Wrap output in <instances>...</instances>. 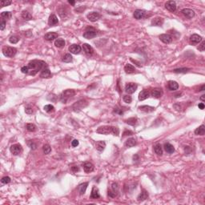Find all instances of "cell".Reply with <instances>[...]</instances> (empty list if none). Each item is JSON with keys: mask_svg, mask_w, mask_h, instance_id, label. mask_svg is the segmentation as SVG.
<instances>
[{"mask_svg": "<svg viewBox=\"0 0 205 205\" xmlns=\"http://www.w3.org/2000/svg\"><path fill=\"white\" fill-rule=\"evenodd\" d=\"M87 105V102L84 100H82L76 102L75 104L73 105V109L75 111H79L83 109V108H85Z\"/></svg>", "mask_w": 205, "mask_h": 205, "instance_id": "5b68a950", "label": "cell"}, {"mask_svg": "<svg viewBox=\"0 0 205 205\" xmlns=\"http://www.w3.org/2000/svg\"><path fill=\"white\" fill-rule=\"evenodd\" d=\"M17 52V49L11 47H4L3 48V54L6 57H13Z\"/></svg>", "mask_w": 205, "mask_h": 205, "instance_id": "3957f363", "label": "cell"}, {"mask_svg": "<svg viewBox=\"0 0 205 205\" xmlns=\"http://www.w3.org/2000/svg\"><path fill=\"white\" fill-rule=\"evenodd\" d=\"M147 197H148V193H147V192L146 190L143 189L142 191V192L139 195L137 200H138V201H143V200H147Z\"/></svg>", "mask_w": 205, "mask_h": 205, "instance_id": "4316f807", "label": "cell"}, {"mask_svg": "<svg viewBox=\"0 0 205 205\" xmlns=\"http://www.w3.org/2000/svg\"><path fill=\"white\" fill-rule=\"evenodd\" d=\"M40 77L41 78H45V79H48L51 77V73L48 68H45L43 69L40 73Z\"/></svg>", "mask_w": 205, "mask_h": 205, "instance_id": "7402d4cb", "label": "cell"}, {"mask_svg": "<svg viewBox=\"0 0 205 205\" xmlns=\"http://www.w3.org/2000/svg\"><path fill=\"white\" fill-rule=\"evenodd\" d=\"M100 197V193H99V190L96 187H93L92 190V193H91V199H99Z\"/></svg>", "mask_w": 205, "mask_h": 205, "instance_id": "603a6c76", "label": "cell"}, {"mask_svg": "<svg viewBox=\"0 0 205 205\" xmlns=\"http://www.w3.org/2000/svg\"><path fill=\"white\" fill-rule=\"evenodd\" d=\"M12 3L11 1H2L1 2V6H9Z\"/></svg>", "mask_w": 205, "mask_h": 205, "instance_id": "f907efd6", "label": "cell"}, {"mask_svg": "<svg viewBox=\"0 0 205 205\" xmlns=\"http://www.w3.org/2000/svg\"><path fill=\"white\" fill-rule=\"evenodd\" d=\"M166 9L168 10L171 12H174L176 10V3L175 1H168L165 3Z\"/></svg>", "mask_w": 205, "mask_h": 205, "instance_id": "8fae6325", "label": "cell"}, {"mask_svg": "<svg viewBox=\"0 0 205 205\" xmlns=\"http://www.w3.org/2000/svg\"><path fill=\"white\" fill-rule=\"evenodd\" d=\"M124 101L127 103H131L132 101V99L130 95H124Z\"/></svg>", "mask_w": 205, "mask_h": 205, "instance_id": "bcb514c9", "label": "cell"}, {"mask_svg": "<svg viewBox=\"0 0 205 205\" xmlns=\"http://www.w3.org/2000/svg\"><path fill=\"white\" fill-rule=\"evenodd\" d=\"M137 121H138V120H137L136 118L132 117V118H130V119H127L125 122H126V124H129V125L134 126V125H135V124H137Z\"/></svg>", "mask_w": 205, "mask_h": 205, "instance_id": "74e56055", "label": "cell"}, {"mask_svg": "<svg viewBox=\"0 0 205 205\" xmlns=\"http://www.w3.org/2000/svg\"><path fill=\"white\" fill-rule=\"evenodd\" d=\"M151 96L153 98H155V99H159V98H160L162 96L163 92H162V90L160 89V88H155L151 91Z\"/></svg>", "mask_w": 205, "mask_h": 205, "instance_id": "e0dca14e", "label": "cell"}, {"mask_svg": "<svg viewBox=\"0 0 205 205\" xmlns=\"http://www.w3.org/2000/svg\"><path fill=\"white\" fill-rule=\"evenodd\" d=\"M27 67L29 68V74L31 75H35L39 71H43L47 67V64L42 60H32L31 61Z\"/></svg>", "mask_w": 205, "mask_h": 205, "instance_id": "6da1fadb", "label": "cell"}, {"mask_svg": "<svg viewBox=\"0 0 205 205\" xmlns=\"http://www.w3.org/2000/svg\"><path fill=\"white\" fill-rule=\"evenodd\" d=\"M112 134L115 135H116V136H118L119 134V128L116 127H112Z\"/></svg>", "mask_w": 205, "mask_h": 205, "instance_id": "7dc6e473", "label": "cell"}, {"mask_svg": "<svg viewBox=\"0 0 205 205\" xmlns=\"http://www.w3.org/2000/svg\"><path fill=\"white\" fill-rule=\"evenodd\" d=\"M114 112L115 113H118L119 115H123V114H124V111H122V109H119V108H115Z\"/></svg>", "mask_w": 205, "mask_h": 205, "instance_id": "9f6ffc18", "label": "cell"}, {"mask_svg": "<svg viewBox=\"0 0 205 205\" xmlns=\"http://www.w3.org/2000/svg\"><path fill=\"white\" fill-rule=\"evenodd\" d=\"M204 88H205V86H204V85H202V87H201V89L200 90V91H201V92L204 91Z\"/></svg>", "mask_w": 205, "mask_h": 205, "instance_id": "e7e4bbea", "label": "cell"}, {"mask_svg": "<svg viewBox=\"0 0 205 205\" xmlns=\"http://www.w3.org/2000/svg\"><path fill=\"white\" fill-rule=\"evenodd\" d=\"M181 13L187 19H192L195 16V11L192 9H188V8H184V9H183L181 11Z\"/></svg>", "mask_w": 205, "mask_h": 205, "instance_id": "30bf717a", "label": "cell"}, {"mask_svg": "<svg viewBox=\"0 0 205 205\" xmlns=\"http://www.w3.org/2000/svg\"><path fill=\"white\" fill-rule=\"evenodd\" d=\"M154 151H155V154H157L158 155H163V149H162V147L160 143L155 144V146L154 147Z\"/></svg>", "mask_w": 205, "mask_h": 205, "instance_id": "836d02e7", "label": "cell"}, {"mask_svg": "<svg viewBox=\"0 0 205 205\" xmlns=\"http://www.w3.org/2000/svg\"><path fill=\"white\" fill-rule=\"evenodd\" d=\"M132 134H133L132 132H131V131H127V130H126L123 135H124V136H125V135H132Z\"/></svg>", "mask_w": 205, "mask_h": 205, "instance_id": "6f0895ef", "label": "cell"}, {"mask_svg": "<svg viewBox=\"0 0 205 205\" xmlns=\"http://www.w3.org/2000/svg\"><path fill=\"white\" fill-rule=\"evenodd\" d=\"M180 95H181V93H178V94L175 95V96H176V97H180Z\"/></svg>", "mask_w": 205, "mask_h": 205, "instance_id": "03108f58", "label": "cell"}, {"mask_svg": "<svg viewBox=\"0 0 205 205\" xmlns=\"http://www.w3.org/2000/svg\"><path fill=\"white\" fill-rule=\"evenodd\" d=\"M137 89V85L134 83H127L125 86V92L128 94H133Z\"/></svg>", "mask_w": 205, "mask_h": 205, "instance_id": "ba28073f", "label": "cell"}, {"mask_svg": "<svg viewBox=\"0 0 205 205\" xmlns=\"http://www.w3.org/2000/svg\"><path fill=\"white\" fill-rule=\"evenodd\" d=\"M106 147V143L104 141H97L95 143V148L99 151H103Z\"/></svg>", "mask_w": 205, "mask_h": 205, "instance_id": "cb8c5ba5", "label": "cell"}, {"mask_svg": "<svg viewBox=\"0 0 205 205\" xmlns=\"http://www.w3.org/2000/svg\"><path fill=\"white\" fill-rule=\"evenodd\" d=\"M163 23V19L160 18V17H156L152 21H151V25L152 26H157L160 27L161 26L162 24Z\"/></svg>", "mask_w": 205, "mask_h": 205, "instance_id": "d4e9b609", "label": "cell"}, {"mask_svg": "<svg viewBox=\"0 0 205 205\" xmlns=\"http://www.w3.org/2000/svg\"><path fill=\"white\" fill-rule=\"evenodd\" d=\"M44 111L48 112V113H50V112H53L55 111V108H54V106L51 105V104H47L46 106H44V108H43Z\"/></svg>", "mask_w": 205, "mask_h": 205, "instance_id": "f35d334b", "label": "cell"}, {"mask_svg": "<svg viewBox=\"0 0 205 205\" xmlns=\"http://www.w3.org/2000/svg\"><path fill=\"white\" fill-rule=\"evenodd\" d=\"M19 38L18 37V36H15V35H14V36H11L10 39H9V41L11 43H17L18 42H19Z\"/></svg>", "mask_w": 205, "mask_h": 205, "instance_id": "ee69618b", "label": "cell"}, {"mask_svg": "<svg viewBox=\"0 0 205 205\" xmlns=\"http://www.w3.org/2000/svg\"><path fill=\"white\" fill-rule=\"evenodd\" d=\"M69 51L72 54L77 55V54L80 53V51H81V47L79 45H77V44H72L69 47Z\"/></svg>", "mask_w": 205, "mask_h": 205, "instance_id": "9a60e30c", "label": "cell"}, {"mask_svg": "<svg viewBox=\"0 0 205 205\" xmlns=\"http://www.w3.org/2000/svg\"><path fill=\"white\" fill-rule=\"evenodd\" d=\"M21 71L23 74H29V68L27 66H24L21 68Z\"/></svg>", "mask_w": 205, "mask_h": 205, "instance_id": "681fc988", "label": "cell"}, {"mask_svg": "<svg viewBox=\"0 0 205 205\" xmlns=\"http://www.w3.org/2000/svg\"><path fill=\"white\" fill-rule=\"evenodd\" d=\"M195 134L197 135H203L205 134V127L203 124L200 126L198 128H196L195 131Z\"/></svg>", "mask_w": 205, "mask_h": 205, "instance_id": "83f0119b", "label": "cell"}, {"mask_svg": "<svg viewBox=\"0 0 205 205\" xmlns=\"http://www.w3.org/2000/svg\"><path fill=\"white\" fill-rule=\"evenodd\" d=\"M59 23V20H58V18L56 17V15L52 14L50 15V17H49V19H48V24L50 26H55L56 24Z\"/></svg>", "mask_w": 205, "mask_h": 205, "instance_id": "ac0fdd59", "label": "cell"}, {"mask_svg": "<svg viewBox=\"0 0 205 205\" xmlns=\"http://www.w3.org/2000/svg\"><path fill=\"white\" fill-rule=\"evenodd\" d=\"M189 68H179V69H175L173 70V71L175 73H186L189 71Z\"/></svg>", "mask_w": 205, "mask_h": 205, "instance_id": "7bdbcfd3", "label": "cell"}, {"mask_svg": "<svg viewBox=\"0 0 205 205\" xmlns=\"http://www.w3.org/2000/svg\"><path fill=\"white\" fill-rule=\"evenodd\" d=\"M83 168L85 172L87 173H89V172H92L94 170V165L92 164V163L90 162H85L83 164Z\"/></svg>", "mask_w": 205, "mask_h": 205, "instance_id": "2e32d148", "label": "cell"}, {"mask_svg": "<svg viewBox=\"0 0 205 205\" xmlns=\"http://www.w3.org/2000/svg\"><path fill=\"white\" fill-rule=\"evenodd\" d=\"M26 128L28 132H33L36 130V126L33 124H27V126H26Z\"/></svg>", "mask_w": 205, "mask_h": 205, "instance_id": "ab89813d", "label": "cell"}, {"mask_svg": "<svg viewBox=\"0 0 205 205\" xmlns=\"http://www.w3.org/2000/svg\"><path fill=\"white\" fill-rule=\"evenodd\" d=\"M198 49H199L200 51H203L205 50V42H204V41H203L202 43L199 46Z\"/></svg>", "mask_w": 205, "mask_h": 205, "instance_id": "f5cc1de1", "label": "cell"}, {"mask_svg": "<svg viewBox=\"0 0 205 205\" xmlns=\"http://www.w3.org/2000/svg\"><path fill=\"white\" fill-rule=\"evenodd\" d=\"M79 145V141L77 139H74V140L71 142V146L72 147H77Z\"/></svg>", "mask_w": 205, "mask_h": 205, "instance_id": "11a10c76", "label": "cell"}, {"mask_svg": "<svg viewBox=\"0 0 205 205\" xmlns=\"http://www.w3.org/2000/svg\"><path fill=\"white\" fill-rule=\"evenodd\" d=\"M97 132L103 135H108L112 133V127L111 126H102L97 129Z\"/></svg>", "mask_w": 205, "mask_h": 205, "instance_id": "8992f818", "label": "cell"}, {"mask_svg": "<svg viewBox=\"0 0 205 205\" xmlns=\"http://www.w3.org/2000/svg\"><path fill=\"white\" fill-rule=\"evenodd\" d=\"M124 71L127 74H132L135 71V68L132 64H127L124 67Z\"/></svg>", "mask_w": 205, "mask_h": 205, "instance_id": "f546056e", "label": "cell"}, {"mask_svg": "<svg viewBox=\"0 0 205 205\" xmlns=\"http://www.w3.org/2000/svg\"><path fill=\"white\" fill-rule=\"evenodd\" d=\"M160 39L162 41L163 43L169 44L172 42V37L170 35L168 34H163L160 35Z\"/></svg>", "mask_w": 205, "mask_h": 205, "instance_id": "7c38bea8", "label": "cell"}, {"mask_svg": "<svg viewBox=\"0 0 205 205\" xmlns=\"http://www.w3.org/2000/svg\"><path fill=\"white\" fill-rule=\"evenodd\" d=\"M43 152L46 155H47V154H49L51 151V147H50V145H49V144H45L43 147Z\"/></svg>", "mask_w": 205, "mask_h": 205, "instance_id": "60d3db41", "label": "cell"}, {"mask_svg": "<svg viewBox=\"0 0 205 205\" xmlns=\"http://www.w3.org/2000/svg\"><path fill=\"white\" fill-rule=\"evenodd\" d=\"M22 17L24 19H26V20H31V19H32V15L27 11H23L22 12Z\"/></svg>", "mask_w": 205, "mask_h": 205, "instance_id": "d590c367", "label": "cell"}, {"mask_svg": "<svg viewBox=\"0 0 205 205\" xmlns=\"http://www.w3.org/2000/svg\"><path fill=\"white\" fill-rule=\"evenodd\" d=\"M149 95H150V93L147 90H143V91L140 92V93H139V100L140 101L145 100L149 97Z\"/></svg>", "mask_w": 205, "mask_h": 205, "instance_id": "ffe728a7", "label": "cell"}, {"mask_svg": "<svg viewBox=\"0 0 205 205\" xmlns=\"http://www.w3.org/2000/svg\"><path fill=\"white\" fill-rule=\"evenodd\" d=\"M75 95V91L73 89H67L66 91H64L61 95H60V100L62 103H66L69 100H71L72 97H74Z\"/></svg>", "mask_w": 205, "mask_h": 205, "instance_id": "7a4b0ae2", "label": "cell"}, {"mask_svg": "<svg viewBox=\"0 0 205 205\" xmlns=\"http://www.w3.org/2000/svg\"><path fill=\"white\" fill-rule=\"evenodd\" d=\"M1 182H2V184H9V183L11 182V178H10L9 176H4V177L2 178Z\"/></svg>", "mask_w": 205, "mask_h": 205, "instance_id": "f6af8a7d", "label": "cell"}, {"mask_svg": "<svg viewBox=\"0 0 205 205\" xmlns=\"http://www.w3.org/2000/svg\"><path fill=\"white\" fill-rule=\"evenodd\" d=\"M118 188H119V187H118V184H117L116 183H113V184H112V185H111V191H113V192H116V193H117V192H118Z\"/></svg>", "mask_w": 205, "mask_h": 205, "instance_id": "c3c4849f", "label": "cell"}, {"mask_svg": "<svg viewBox=\"0 0 205 205\" xmlns=\"http://www.w3.org/2000/svg\"><path fill=\"white\" fill-rule=\"evenodd\" d=\"M10 151L14 155H19L22 151V147L20 144L19 143H16V144H14L12 145L11 147H10Z\"/></svg>", "mask_w": 205, "mask_h": 205, "instance_id": "52a82bcc", "label": "cell"}, {"mask_svg": "<svg viewBox=\"0 0 205 205\" xmlns=\"http://www.w3.org/2000/svg\"><path fill=\"white\" fill-rule=\"evenodd\" d=\"M55 45L59 48H63L65 46V41L63 39H57L55 41Z\"/></svg>", "mask_w": 205, "mask_h": 205, "instance_id": "d6a6232c", "label": "cell"}, {"mask_svg": "<svg viewBox=\"0 0 205 205\" xmlns=\"http://www.w3.org/2000/svg\"><path fill=\"white\" fill-rule=\"evenodd\" d=\"M204 100H205V95H201V97H200V100H202V101H204Z\"/></svg>", "mask_w": 205, "mask_h": 205, "instance_id": "6125c7cd", "label": "cell"}, {"mask_svg": "<svg viewBox=\"0 0 205 205\" xmlns=\"http://www.w3.org/2000/svg\"><path fill=\"white\" fill-rule=\"evenodd\" d=\"M71 170H72V171H74V172H77V171H79V168L78 166H74V167L71 168Z\"/></svg>", "mask_w": 205, "mask_h": 205, "instance_id": "91938a15", "label": "cell"}, {"mask_svg": "<svg viewBox=\"0 0 205 205\" xmlns=\"http://www.w3.org/2000/svg\"><path fill=\"white\" fill-rule=\"evenodd\" d=\"M87 185H88V183H83V184H82L79 186V191L81 195H83L86 192Z\"/></svg>", "mask_w": 205, "mask_h": 205, "instance_id": "e575fe53", "label": "cell"}, {"mask_svg": "<svg viewBox=\"0 0 205 205\" xmlns=\"http://www.w3.org/2000/svg\"><path fill=\"white\" fill-rule=\"evenodd\" d=\"M83 51H85V53H86L87 55H92L93 52H94V50H93L92 47V46H90V45L87 44V43H84V44L83 45Z\"/></svg>", "mask_w": 205, "mask_h": 205, "instance_id": "44dd1931", "label": "cell"}, {"mask_svg": "<svg viewBox=\"0 0 205 205\" xmlns=\"http://www.w3.org/2000/svg\"><path fill=\"white\" fill-rule=\"evenodd\" d=\"M164 149H165V151H166L168 153H169V154H171V153H173V152L175 151L174 147L172 146L171 143H167L164 144Z\"/></svg>", "mask_w": 205, "mask_h": 205, "instance_id": "1f68e13d", "label": "cell"}, {"mask_svg": "<svg viewBox=\"0 0 205 205\" xmlns=\"http://www.w3.org/2000/svg\"><path fill=\"white\" fill-rule=\"evenodd\" d=\"M28 146L31 147V149H35L36 148V144L33 142V141H29L28 142Z\"/></svg>", "mask_w": 205, "mask_h": 205, "instance_id": "816d5d0a", "label": "cell"}, {"mask_svg": "<svg viewBox=\"0 0 205 205\" xmlns=\"http://www.w3.org/2000/svg\"><path fill=\"white\" fill-rule=\"evenodd\" d=\"M25 111H26L27 114H32V113H33V110H32V108H27L25 109Z\"/></svg>", "mask_w": 205, "mask_h": 205, "instance_id": "680465c9", "label": "cell"}, {"mask_svg": "<svg viewBox=\"0 0 205 205\" xmlns=\"http://www.w3.org/2000/svg\"><path fill=\"white\" fill-rule=\"evenodd\" d=\"M87 19L91 21V22H96L97 20H99L100 18V14L97 12H92L87 14Z\"/></svg>", "mask_w": 205, "mask_h": 205, "instance_id": "4fadbf2b", "label": "cell"}, {"mask_svg": "<svg viewBox=\"0 0 205 205\" xmlns=\"http://www.w3.org/2000/svg\"><path fill=\"white\" fill-rule=\"evenodd\" d=\"M62 61L64 63H71L72 61V56L71 54H66L62 59Z\"/></svg>", "mask_w": 205, "mask_h": 205, "instance_id": "8d00e7d4", "label": "cell"}, {"mask_svg": "<svg viewBox=\"0 0 205 205\" xmlns=\"http://www.w3.org/2000/svg\"><path fill=\"white\" fill-rule=\"evenodd\" d=\"M134 17L136 19H144L147 16V13L143 10H136L134 12Z\"/></svg>", "mask_w": 205, "mask_h": 205, "instance_id": "9c48e42d", "label": "cell"}, {"mask_svg": "<svg viewBox=\"0 0 205 205\" xmlns=\"http://www.w3.org/2000/svg\"><path fill=\"white\" fill-rule=\"evenodd\" d=\"M136 144V140L134 139V138H130L128 139L125 142V146L127 147H134L135 145Z\"/></svg>", "mask_w": 205, "mask_h": 205, "instance_id": "4dcf8cb0", "label": "cell"}, {"mask_svg": "<svg viewBox=\"0 0 205 205\" xmlns=\"http://www.w3.org/2000/svg\"><path fill=\"white\" fill-rule=\"evenodd\" d=\"M97 35V31L95 28L93 27H87L83 33V37L87 39H91L95 38Z\"/></svg>", "mask_w": 205, "mask_h": 205, "instance_id": "277c9868", "label": "cell"}, {"mask_svg": "<svg viewBox=\"0 0 205 205\" xmlns=\"http://www.w3.org/2000/svg\"><path fill=\"white\" fill-rule=\"evenodd\" d=\"M0 26H1V27H0V29H1V31H3L5 28V27H6V22L3 19L1 20V25H0Z\"/></svg>", "mask_w": 205, "mask_h": 205, "instance_id": "db71d44e", "label": "cell"}, {"mask_svg": "<svg viewBox=\"0 0 205 205\" xmlns=\"http://www.w3.org/2000/svg\"><path fill=\"white\" fill-rule=\"evenodd\" d=\"M198 107H199V108H200V110H203V109H204V104H203V103H199Z\"/></svg>", "mask_w": 205, "mask_h": 205, "instance_id": "94428289", "label": "cell"}, {"mask_svg": "<svg viewBox=\"0 0 205 205\" xmlns=\"http://www.w3.org/2000/svg\"><path fill=\"white\" fill-rule=\"evenodd\" d=\"M139 110L143 111V112H151V111H155V108H153V107H151V106L144 105V106L139 107Z\"/></svg>", "mask_w": 205, "mask_h": 205, "instance_id": "f1b7e54d", "label": "cell"}, {"mask_svg": "<svg viewBox=\"0 0 205 205\" xmlns=\"http://www.w3.org/2000/svg\"><path fill=\"white\" fill-rule=\"evenodd\" d=\"M202 39H203L200 35H199L197 34H194L190 37V42L192 44H197V43H200L201 42Z\"/></svg>", "mask_w": 205, "mask_h": 205, "instance_id": "5bb4252c", "label": "cell"}, {"mask_svg": "<svg viewBox=\"0 0 205 205\" xmlns=\"http://www.w3.org/2000/svg\"><path fill=\"white\" fill-rule=\"evenodd\" d=\"M68 3H69L70 4H71V5H75V1H68Z\"/></svg>", "mask_w": 205, "mask_h": 205, "instance_id": "be15d7a7", "label": "cell"}, {"mask_svg": "<svg viewBox=\"0 0 205 205\" xmlns=\"http://www.w3.org/2000/svg\"><path fill=\"white\" fill-rule=\"evenodd\" d=\"M168 88L171 91H176L179 88V84L176 81H169L168 82Z\"/></svg>", "mask_w": 205, "mask_h": 205, "instance_id": "484cf974", "label": "cell"}, {"mask_svg": "<svg viewBox=\"0 0 205 205\" xmlns=\"http://www.w3.org/2000/svg\"><path fill=\"white\" fill-rule=\"evenodd\" d=\"M1 17L3 18V19H10L11 17V13L9 12V11H3L1 14Z\"/></svg>", "mask_w": 205, "mask_h": 205, "instance_id": "b9f144b4", "label": "cell"}, {"mask_svg": "<svg viewBox=\"0 0 205 205\" xmlns=\"http://www.w3.org/2000/svg\"><path fill=\"white\" fill-rule=\"evenodd\" d=\"M59 36V35L55 33V32H48L44 36V39L47 41H52L55 39H57Z\"/></svg>", "mask_w": 205, "mask_h": 205, "instance_id": "d6986e66", "label": "cell"}]
</instances>
